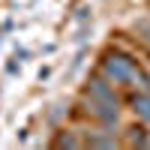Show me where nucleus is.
<instances>
[{
    "instance_id": "obj_1",
    "label": "nucleus",
    "mask_w": 150,
    "mask_h": 150,
    "mask_svg": "<svg viewBox=\"0 0 150 150\" xmlns=\"http://www.w3.org/2000/svg\"><path fill=\"white\" fill-rule=\"evenodd\" d=\"M102 69L108 78H114L120 84H126V81H135V75H138V66H135V60H129L126 54H108L102 60Z\"/></svg>"
},
{
    "instance_id": "obj_2",
    "label": "nucleus",
    "mask_w": 150,
    "mask_h": 150,
    "mask_svg": "<svg viewBox=\"0 0 150 150\" xmlns=\"http://www.w3.org/2000/svg\"><path fill=\"white\" fill-rule=\"evenodd\" d=\"M132 108H135V114H138V117H144V120L150 123V93H147V90L132 99Z\"/></svg>"
},
{
    "instance_id": "obj_3",
    "label": "nucleus",
    "mask_w": 150,
    "mask_h": 150,
    "mask_svg": "<svg viewBox=\"0 0 150 150\" xmlns=\"http://www.w3.org/2000/svg\"><path fill=\"white\" fill-rule=\"evenodd\" d=\"M90 96L96 99V102H105V99H114V93L108 90V84H105V81H93V84H90Z\"/></svg>"
},
{
    "instance_id": "obj_4",
    "label": "nucleus",
    "mask_w": 150,
    "mask_h": 150,
    "mask_svg": "<svg viewBox=\"0 0 150 150\" xmlns=\"http://www.w3.org/2000/svg\"><path fill=\"white\" fill-rule=\"evenodd\" d=\"M129 132H132V135H129V138H132V144H144V147L150 144V138L144 135V129H129Z\"/></svg>"
}]
</instances>
